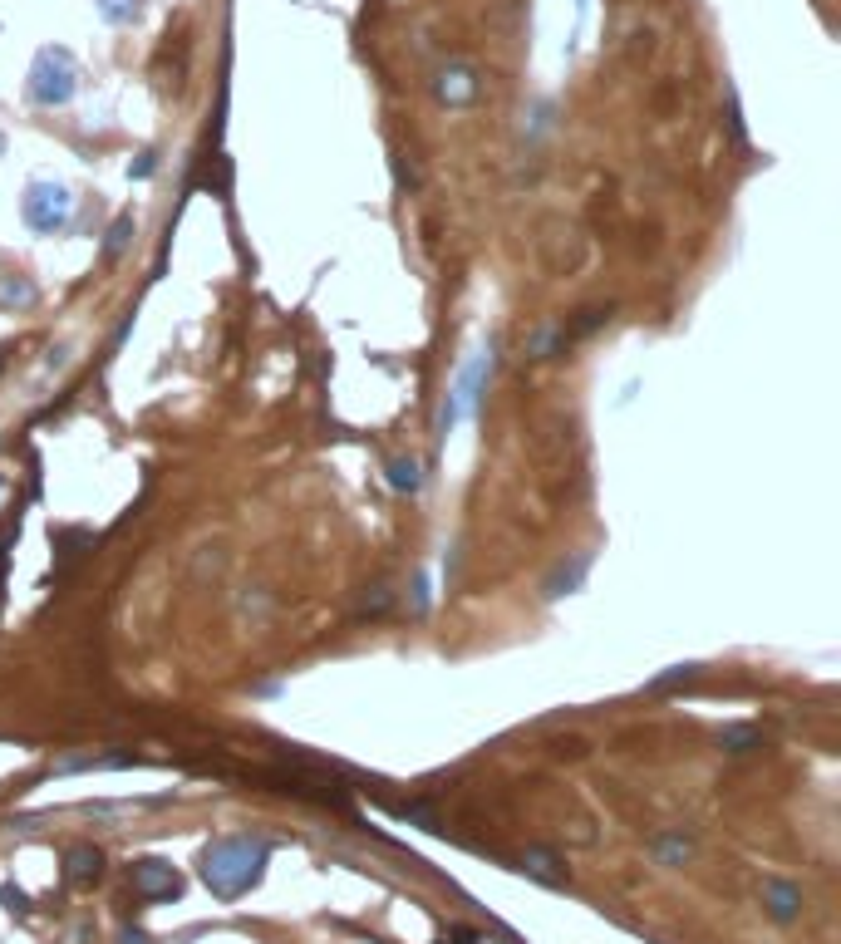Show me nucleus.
Listing matches in <instances>:
<instances>
[{
	"instance_id": "6e6552de",
	"label": "nucleus",
	"mask_w": 841,
	"mask_h": 944,
	"mask_svg": "<svg viewBox=\"0 0 841 944\" xmlns=\"http://www.w3.org/2000/svg\"><path fill=\"white\" fill-rule=\"evenodd\" d=\"M689 851H694V841H689L684 831H664V836H655V856H660L664 866H684Z\"/></svg>"
},
{
	"instance_id": "0eeeda50",
	"label": "nucleus",
	"mask_w": 841,
	"mask_h": 944,
	"mask_svg": "<svg viewBox=\"0 0 841 944\" xmlns=\"http://www.w3.org/2000/svg\"><path fill=\"white\" fill-rule=\"evenodd\" d=\"M522 871H527V876H537V881H546V885H566V871H561V866H556V856H551V851H541V846L522 856Z\"/></svg>"
},
{
	"instance_id": "7ed1b4c3",
	"label": "nucleus",
	"mask_w": 841,
	"mask_h": 944,
	"mask_svg": "<svg viewBox=\"0 0 841 944\" xmlns=\"http://www.w3.org/2000/svg\"><path fill=\"white\" fill-rule=\"evenodd\" d=\"M128 881H133V895H138V900H173V895L182 890L178 871H173L168 861H158V856H148V861H133Z\"/></svg>"
},
{
	"instance_id": "4468645a",
	"label": "nucleus",
	"mask_w": 841,
	"mask_h": 944,
	"mask_svg": "<svg viewBox=\"0 0 841 944\" xmlns=\"http://www.w3.org/2000/svg\"><path fill=\"white\" fill-rule=\"evenodd\" d=\"M0 900H5V910H10V915H25V910H30V900H25L15 885H0Z\"/></svg>"
},
{
	"instance_id": "39448f33",
	"label": "nucleus",
	"mask_w": 841,
	"mask_h": 944,
	"mask_svg": "<svg viewBox=\"0 0 841 944\" xmlns=\"http://www.w3.org/2000/svg\"><path fill=\"white\" fill-rule=\"evenodd\" d=\"M99 876H104V856H99L94 846H69V851H64V881L69 885L84 890V885H94Z\"/></svg>"
},
{
	"instance_id": "f8f14e48",
	"label": "nucleus",
	"mask_w": 841,
	"mask_h": 944,
	"mask_svg": "<svg viewBox=\"0 0 841 944\" xmlns=\"http://www.w3.org/2000/svg\"><path fill=\"white\" fill-rule=\"evenodd\" d=\"M35 300V286L25 281H0V305H30Z\"/></svg>"
},
{
	"instance_id": "dca6fc26",
	"label": "nucleus",
	"mask_w": 841,
	"mask_h": 944,
	"mask_svg": "<svg viewBox=\"0 0 841 944\" xmlns=\"http://www.w3.org/2000/svg\"><path fill=\"white\" fill-rule=\"evenodd\" d=\"M123 944H153V940H148L143 930H123Z\"/></svg>"
},
{
	"instance_id": "9d476101",
	"label": "nucleus",
	"mask_w": 841,
	"mask_h": 944,
	"mask_svg": "<svg viewBox=\"0 0 841 944\" xmlns=\"http://www.w3.org/2000/svg\"><path fill=\"white\" fill-rule=\"evenodd\" d=\"M389 482H394L399 492H419V463H414V458L389 463Z\"/></svg>"
},
{
	"instance_id": "1a4fd4ad",
	"label": "nucleus",
	"mask_w": 841,
	"mask_h": 944,
	"mask_svg": "<svg viewBox=\"0 0 841 944\" xmlns=\"http://www.w3.org/2000/svg\"><path fill=\"white\" fill-rule=\"evenodd\" d=\"M586 571H591V556H576L571 566H561V571H556V576L546 581V595L556 600V595H566V590H576V586H581V576H586Z\"/></svg>"
},
{
	"instance_id": "f257e3e1",
	"label": "nucleus",
	"mask_w": 841,
	"mask_h": 944,
	"mask_svg": "<svg viewBox=\"0 0 841 944\" xmlns=\"http://www.w3.org/2000/svg\"><path fill=\"white\" fill-rule=\"evenodd\" d=\"M266 856H271V846H266L261 836H227V841H212L207 856H202V881H207L212 895L237 900V895H246L251 885L261 881Z\"/></svg>"
},
{
	"instance_id": "a211bd4d",
	"label": "nucleus",
	"mask_w": 841,
	"mask_h": 944,
	"mask_svg": "<svg viewBox=\"0 0 841 944\" xmlns=\"http://www.w3.org/2000/svg\"><path fill=\"white\" fill-rule=\"evenodd\" d=\"M443 944H448V940H443Z\"/></svg>"
},
{
	"instance_id": "423d86ee",
	"label": "nucleus",
	"mask_w": 841,
	"mask_h": 944,
	"mask_svg": "<svg viewBox=\"0 0 841 944\" xmlns=\"http://www.w3.org/2000/svg\"><path fill=\"white\" fill-rule=\"evenodd\" d=\"M763 900H768V915H773L778 925H792L797 910H802V890H797L792 881H778V876L763 885Z\"/></svg>"
},
{
	"instance_id": "f03ea898",
	"label": "nucleus",
	"mask_w": 841,
	"mask_h": 944,
	"mask_svg": "<svg viewBox=\"0 0 841 944\" xmlns=\"http://www.w3.org/2000/svg\"><path fill=\"white\" fill-rule=\"evenodd\" d=\"M25 222L45 236L60 232L64 222H69V192H64V187H50V182H35L30 197H25Z\"/></svg>"
},
{
	"instance_id": "2eb2a0df",
	"label": "nucleus",
	"mask_w": 841,
	"mask_h": 944,
	"mask_svg": "<svg viewBox=\"0 0 841 944\" xmlns=\"http://www.w3.org/2000/svg\"><path fill=\"white\" fill-rule=\"evenodd\" d=\"M679 679H694V664H679V669H669L664 679H655L650 689H669V684H679Z\"/></svg>"
},
{
	"instance_id": "f3484780",
	"label": "nucleus",
	"mask_w": 841,
	"mask_h": 944,
	"mask_svg": "<svg viewBox=\"0 0 841 944\" xmlns=\"http://www.w3.org/2000/svg\"><path fill=\"white\" fill-rule=\"evenodd\" d=\"M5 354H10V350H5V345H0V364H5Z\"/></svg>"
},
{
	"instance_id": "ddd939ff",
	"label": "nucleus",
	"mask_w": 841,
	"mask_h": 944,
	"mask_svg": "<svg viewBox=\"0 0 841 944\" xmlns=\"http://www.w3.org/2000/svg\"><path fill=\"white\" fill-rule=\"evenodd\" d=\"M128 232H133V217H119V222H114V232H109V246H104V256H119L123 241H128Z\"/></svg>"
},
{
	"instance_id": "20e7f679",
	"label": "nucleus",
	"mask_w": 841,
	"mask_h": 944,
	"mask_svg": "<svg viewBox=\"0 0 841 944\" xmlns=\"http://www.w3.org/2000/svg\"><path fill=\"white\" fill-rule=\"evenodd\" d=\"M69 64H64V55H40V64H35V99L40 104H64L69 99Z\"/></svg>"
},
{
	"instance_id": "9b49d317",
	"label": "nucleus",
	"mask_w": 841,
	"mask_h": 944,
	"mask_svg": "<svg viewBox=\"0 0 841 944\" xmlns=\"http://www.w3.org/2000/svg\"><path fill=\"white\" fill-rule=\"evenodd\" d=\"M763 738H758V728H723V748L728 753H748V748H758Z\"/></svg>"
}]
</instances>
